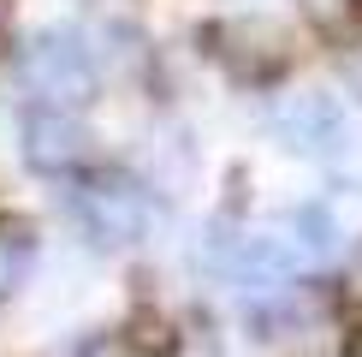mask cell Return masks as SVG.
Instances as JSON below:
<instances>
[{
  "instance_id": "1",
  "label": "cell",
  "mask_w": 362,
  "mask_h": 357,
  "mask_svg": "<svg viewBox=\"0 0 362 357\" xmlns=\"http://www.w3.org/2000/svg\"><path fill=\"white\" fill-rule=\"evenodd\" d=\"M202 262H208V274H220L238 298H255V304L279 298L297 274V250L274 232H226L220 227V232H208Z\"/></svg>"
},
{
  "instance_id": "6",
  "label": "cell",
  "mask_w": 362,
  "mask_h": 357,
  "mask_svg": "<svg viewBox=\"0 0 362 357\" xmlns=\"http://www.w3.org/2000/svg\"><path fill=\"white\" fill-rule=\"evenodd\" d=\"M83 155H89V131L78 125V113H71V108L30 113V125H24V161L36 173H71Z\"/></svg>"
},
{
  "instance_id": "2",
  "label": "cell",
  "mask_w": 362,
  "mask_h": 357,
  "mask_svg": "<svg viewBox=\"0 0 362 357\" xmlns=\"http://www.w3.org/2000/svg\"><path fill=\"white\" fill-rule=\"evenodd\" d=\"M291 48H297L291 30H285L279 18H267V12H238V18L208 24V54H214L232 78H244V84L279 78V72L291 66Z\"/></svg>"
},
{
  "instance_id": "12",
  "label": "cell",
  "mask_w": 362,
  "mask_h": 357,
  "mask_svg": "<svg viewBox=\"0 0 362 357\" xmlns=\"http://www.w3.org/2000/svg\"><path fill=\"white\" fill-rule=\"evenodd\" d=\"M0 12H6V0H0Z\"/></svg>"
},
{
  "instance_id": "7",
  "label": "cell",
  "mask_w": 362,
  "mask_h": 357,
  "mask_svg": "<svg viewBox=\"0 0 362 357\" xmlns=\"http://www.w3.org/2000/svg\"><path fill=\"white\" fill-rule=\"evenodd\" d=\"M279 238L297 250V262H315V268H333L344 256V227H339V215L327 203H297L291 215L279 220Z\"/></svg>"
},
{
  "instance_id": "3",
  "label": "cell",
  "mask_w": 362,
  "mask_h": 357,
  "mask_svg": "<svg viewBox=\"0 0 362 357\" xmlns=\"http://www.w3.org/2000/svg\"><path fill=\"white\" fill-rule=\"evenodd\" d=\"M71 220L83 227L89 244L125 250L148 232V197H143V185H131L119 173H95L71 191Z\"/></svg>"
},
{
  "instance_id": "9",
  "label": "cell",
  "mask_w": 362,
  "mask_h": 357,
  "mask_svg": "<svg viewBox=\"0 0 362 357\" xmlns=\"http://www.w3.org/2000/svg\"><path fill=\"white\" fill-rule=\"evenodd\" d=\"M344 357H362V322L351 327V346H344Z\"/></svg>"
},
{
  "instance_id": "10",
  "label": "cell",
  "mask_w": 362,
  "mask_h": 357,
  "mask_svg": "<svg viewBox=\"0 0 362 357\" xmlns=\"http://www.w3.org/2000/svg\"><path fill=\"white\" fill-rule=\"evenodd\" d=\"M309 6H315V12H321V18H333V12L344 6V0H309Z\"/></svg>"
},
{
  "instance_id": "8",
  "label": "cell",
  "mask_w": 362,
  "mask_h": 357,
  "mask_svg": "<svg viewBox=\"0 0 362 357\" xmlns=\"http://www.w3.org/2000/svg\"><path fill=\"white\" fill-rule=\"evenodd\" d=\"M131 346H137V351H155V357H173V351H178V339H173V327H167V322L137 316V322H131Z\"/></svg>"
},
{
  "instance_id": "11",
  "label": "cell",
  "mask_w": 362,
  "mask_h": 357,
  "mask_svg": "<svg viewBox=\"0 0 362 357\" xmlns=\"http://www.w3.org/2000/svg\"><path fill=\"white\" fill-rule=\"evenodd\" d=\"M351 84H356V89H362V54H356V60H351Z\"/></svg>"
},
{
  "instance_id": "4",
  "label": "cell",
  "mask_w": 362,
  "mask_h": 357,
  "mask_svg": "<svg viewBox=\"0 0 362 357\" xmlns=\"http://www.w3.org/2000/svg\"><path fill=\"white\" fill-rule=\"evenodd\" d=\"M24 84L48 108H83L95 96V60L78 30H36L24 42Z\"/></svg>"
},
{
  "instance_id": "5",
  "label": "cell",
  "mask_w": 362,
  "mask_h": 357,
  "mask_svg": "<svg viewBox=\"0 0 362 357\" xmlns=\"http://www.w3.org/2000/svg\"><path fill=\"white\" fill-rule=\"evenodd\" d=\"M267 131L279 137V149L291 155H315V161H344L351 155V119L333 96L309 89V96H285L267 113Z\"/></svg>"
}]
</instances>
